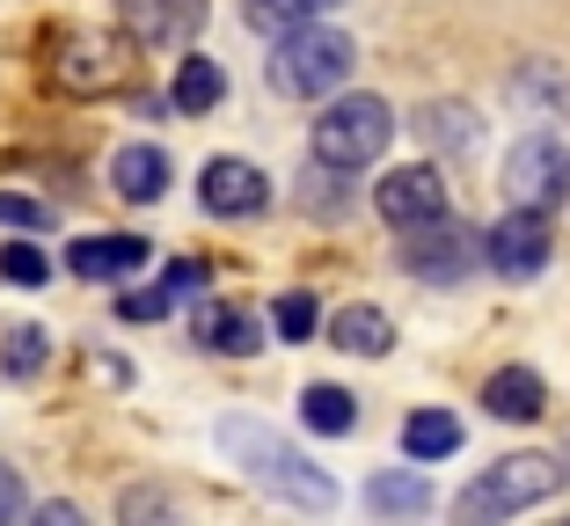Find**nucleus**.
I'll return each instance as SVG.
<instances>
[{
    "label": "nucleus",
    "instance_id": "obj_18",
    "mask_svg": "<svg viewBox=\"0 0 570 526\" xmlns=\"http://www.w3.org/2000/svg\"><path fill=\"white\" fill-rule=\"evenodd\" d=\"M330 8H344V0H242V22L264 30V37H293L307 22H322Z\"/></svg>",
    "mask_w": 570,
    "mask_h": 526
},
{
    "label": "nucleus",
    "instance_id": "obj_21",
    "mask_svg": "<svg viewBox=\"0 0 570 526\" xmlns=\"http://www.w3.org/2000/svg\"><path fill=\"white\" fill-rule=\"evenodd\" d=\"M301 417H307V431H322V439H344V431L358 425V403L344 388H330V380H315V388L301 395Z\"/></svg>",
    "mask_w": 570,
    "mask_h": 526
},
{
    "label": "nucleus",
    "instance_id": "obj_15",
    "mask_svg": "<svg viewBox=\"0 0 570 526\" xmlns=\"http://www.w3.org/2000/svg\"><path fill=\"white\" fill-rule=\"evenodd\" d=\"M110 176H118V198H132V205H154V198L168 190V153H161V147H118Z\"/></svg>",
    "mask_w": 570,
    "mask_h": 526
},
{
    "label": "nucleus",
    "instance_id": "obj_16",
    "mask_svg": "<svg viewBox=\"0 0 570 526\" xmlns=\"http://www.w3.org/2000/svg\"><path fill=\"white\" fill-rule=\"evenodd\" d=\"M330 337H336V351H352V358L395 351V322H387L381 307H344V315L330 322Z\"/></svg>",
    "mask_w": 570,
    "mask_h": 526
},
{
    "label": "nucleus",
    "instance_id": "obj_27",
    "mask_svg": "<svg viewBox=\"0 0 570 526\" xmlns=\"http://www.w3.org/2000/svg\"><path fill=\"white\" fill-rule=\"evenodd\" d=\"M30 519V490H22V468L0 460V526H22Z\"/></svg>",
    "mask_w": 570,
    "mask_h": 526
},
{
    "label": "nucleus",
    "instance_id": "obj_7",
    "mask_svg": "<svg viewBox=\"0 0 570 526\" xmlns=\"http://www.w3.org/2000/svg\"><path fill=\"white\" fill-rule=\"evenodd\" d=\"M475 264H490L483 235L461 227V220H424V227H410V235H403V271H417L424 286H461Z\"/></svg>",
    "mask_w": 570,
    "mask_h": 526
},
{
    "label": "nucleus",
    "instance_id": "obj_24",
    "mask_svg": "<svg viewBox=\"0 0 570 526\" xmlns=\"http://www.w3.org/2000/svg\"><path fill=\"white\" fill-rule=\"evenodd\" d=\"M45 329H16V337H8V351H0V374L8 380H37L45 374Z\"/></svg>",
    "mask_w": 570,
    "mask_h": 526
},
{
    "label": "nucleus",
    "instance_id": "obj_4",
    "mask_svg": "<svg viewBox=\"0 0 570 526\" xmlns=\"http://www.w3.org/2000/svg\"><path fill=\"white\" fill-rule=\"evenodd\" d=\"M352 67H358V44H352V37L307 22V30L278 37V51H271L264 73H271V88H278V96L307 102V96H330V88H344V81H352Z\"/></svg>",
    "mask_w": 570,
    "mask_h": 526
},
{
    "label": "nucleus",
    "instance_id": "obj_31",
    "mask_svg": "<svg viewBox=\"0 0 570 526\" xmlns=\"http://www.w3.org/2000/svg\"><path fill=\"white\" fill-rule=\"evenodd\" d=\"M30 526H88V519L67 505V497H51V505H37V519H30Z\"/></svg>",
    "mask_w": 570,
    "mask_h": 526
},
{
    "label": "nucleus",
    "instance_id": "obj_19",
    "mask_svg": "<svg viewBox=\"0 0 570 526\" xmlns=\"http://www.w3.org/2000/svg\"><path fill=\"white\" fill-rule=\"evenodd\" d=\"M219 96H227V73H219L213 59H198V51H190L184 67H176V88H168V102H176L184 118H205V110H219Z\"/></svg>",
    "mask_w": 570,
    "mask_h": 526
},
{
    "label": "nucleus",
    "instance_id": "obj_25",
    "mask_svg": "<svg viewBox=\"0 0 570 526\" xmlns=\"http://www.w3.org/2000/svg\"><path fill=\"white\" fill-rule=\"evenodd\" d=\"M0 278H8V286H45V256H37L30 241H8V249H0Z\"/></svg>",
    "mask_w": 570,
    "mask_h": 526
},
{
    "label": "nucleus",
    "instance_id": "obj_5",
    "mask_svg": "<svg viewBox=\"0 0 570 526\" xmlns=\"http://www.w3.org/2000/svg\"><path fill=\"white\" fill-rule=\"evenodd\" d=\"M387 139H395V110L381 96H336L315 118V161L322 169H366L387 153Z\"/></svg>",
    "mask_w": 570,
    "mask_h": 526
},
{
    "label": "nucleus",
    "instance_id": "obj_8",
    "mask_svg": "<svg viewBox=\"0 0 570 526\" xmlns=\"http://www.w3.org/2000/svg\"><path fill=\"white\" fill-rule=\"evenodd\" d=\"M373 212H381L387 227H424V220H446V176L432 169V161H410V169H387L381 190H373Z\"/></svg>",
    "mask_w": 570,
    "mask_h": 526
},
{
    "label": "nucleus",
    "instance_id": "obj_30",
    "mask_svg": "<svg viewBox=\"0 0 570 526\" xmlns=\"http://www.w3.org/2000/svg\"><path fill=\"white\" fill-rule=\"evenodd\" d=\"M161 286H168V292H198V286H205V264H168Z\"/></svg>",
    "mask_w": 570,
    "mask_h": 526
},
{
    "label": "nucleus",
    "instance_id": "obj_28",
    "mask_svg": "<svg viewBox=\"0 0 570 526\" xmlns=\"http://www.w3.org/2000/svg\"><path fill=\"white\" fill-rule=\"evenodd\" d=\"M125 526H176V512H168L161 505V497H154V490H125Z\"/></svg>",
    "mask_w": 570,
    "mask_h": 526
},
{
    "label": "nucleus",
    "instance_id": "obj_10",
    "mask_svg": "<svg viewBox=\"0 0 570 526\" xmlns=\"http://www.w3.org/2000/svg\"><path fill=\"white\" fill-rule=\"evenodd\" d=\"M483 256H490L498 278H534L541 264H549V220H541V212H504L483 235Z\"/></svg>",
    "mask_w": 570,
    "mask_h": 526
},
{
    "label": "nucleus",
    "instance_id": "obj_22",
    "mask_svg": "<svg viewBox=\"0 0 570 526\" xmlns=\"http://www.w3.org/2000/svg\"><path fill=\"white\" fill-rule=\"evenodd\" d=\"M417 132L446 153H469L475 147V110L469 102H432V110H417Z\"/></svg>",
    "mask_w": 570,
    "mask_h": 526
},
{
    "label": "nucleus",
    "instance_id": "obj_11",
    "mask_svg": "<svg viewBox=\"0 0 570 526\" xmlns=\"http://www.w3.org/2000/svg\"><path fill=\"white\" fill-rule=\"evenodd\" d=\"M132 44H190L205 30V0H118Z\"/></svg>",
    "mask_w": 570,
    "mask_h": 526
},
{
    "label": "nucleus",
    "instance_id": "obj_32",
    "mask_svg": "<svg viewBox=\"0 0 570 526\" xmlns=\"http://www.w3.org/2000/svg\"><path fill=\"white\" fill-rule=\"evenodd\" d=\"M556 526H570V519H556Z\"/></svg>",
    "mask_w": 570,
    "mask_h": 526
},
{
    "label": "nucleus",
    "instance_id": "obj_1",
    "mask_svg": "<svg viewBox=\"0 0 570 526\" xmlns=\"http://www.w3.org/2000/svg\"><path fill=\"white\" fill-rule=\"evenodd\" d=\"M219 454L235 460L249 483H264L271 497H285L293 512H330L336 505V483L322 476L301 446H285L271 425H256V417H219Z\"/></svg>",
    "mask_w": 570,
    "mask_h": 526
},
{
    "label": "nucleus",
    "instance_id": "obj_3",
    "mask_svg": "<svg viewBox=\"0 0 570 526\" xmlns=\"http://www.w3.org/2000/svg\"><path fill=\"white\" fill-rule=\"evenodd\" d=\"M556 490H563V468H556L549 454H504L453 497V526H504L512 512L541 505V497H556Z\"/></svg>",
    "mask_w": 570,
    "mask_h": 526
},
{
    "label": "nucleus",
    "instance_id": "obj_2",
    "mask_svg": "<svg viewBox=\"0 0 570 526\" xmlns=\"http://www.w3.org/2000/svg\"><path fill=\"white\" fill-rule=\"evenodd\" d=\"M37 73H45V88L88 102V96H118V88L139 73V59H132V44L110 37V30L59 22V30H45V44H37Z\"/></svg>",
    "mask_w": 570,
    "mask_h": 526
},
{
    "label": "nucleus",
    "instance_id": "obj_6",
    "mask_svg": "<svg viewBox=\"0 0 570 526\" xmlns=\"http://www.w3.org/2000/svg\"><path fill=\"white\" fill-rule=\"evenodd\" d=\"M504 198H512V212H549V205L570 198V147L549 132H527L512 139V153H504Z\"/></svg>",
    "mask_w": 570,
    "mask_h": 526
},
{
    "label": "nucleus",
    "instance_id": "obj_13",
    "mask_svg": "<svg viewBox=\"0 0 570 526\" xmlns=\"http://www.w3.org/2000/svg\"><path fill=\"white\" fill-rule=\"evenodd\" d=\"M190 329H198V344L219 351V358H256V344H264V322H256L249 307H227V300H205L198 315H190Z\"/></svg>",
    "mask_w": 570,
    "mask_h": 526
},
{
    "label": "nucleus",
    "instance_id": "obj_23",
    "mask_svg": "<svg viewBox=\"0 0 570 526\" xmlns=\"http://www.w3.org/2000/svg\"><path fill=\"white\" fill-rule=\"evenodd\" d=\"M271 329H278L285 344H307L322 329V307H315V292H285L278 307H271Z\"/></svg>",
    "mask_w": 570,
    "mask_h": 526
},
{
    "label": "nucleus",
    "instance_id": "obj_20",
    "mask_svg": "<svg viewBox=\"0 0 570 526\" xmlns=\"http://www.w3.org/2000/svg\"><path fill=\"white\" fill-rule=\"evenodd\" d=\"M403 454L410 460H446V454H461V417L453 409H417L403 425Z\"/></svg>",
    "mask_w": 570,
    "mask_h": 526
},
{
    "label": "nucleus",
    "instance_id": "obj_9",
    "mask_svg": "<svg viewBox=\"0 0 570 526\" xmlns=\"http://www.w3.org/2000/svg\"><path fill=\"white\" fill-rule=\"evenodd\" d=\"M198 198H205V212H219V220H249V212H264V205H271V183H264V169H256V161L219 153V161H205Z\"/></svg>",
    "mask_w": 570,
    "mask_h": 526
},
{
    "label": "nucleus",
    "instance_id": "obj_14",
    "mask_svg": "<svg viewBox=\"0 0 570 526\" xmlns=\"http://www.w3.org/2000/svg\"><path fill=\"white\" fill-rule=\"evenodd\" d=\"M147 264V235H102V241H73L67 249V271L73 278H118Z\"/></svg>",
    "mask_w": 570,
    "mask_h": 526
},
{
    "label": "nucleus",
    "instance_id": "obj_17",
    "mask_svg": "<svg viewBox=\"0 0 570 526\" xmlns=\"http://www.w3.org/2000/svg\"><path fill=\"white\" fill-rule=\"evenodd\" d=\"M366 505L381 512V519H417V512L432 505V483H424L417 468H387V476L366 483Z\"/></svg>",
    "mask_w": 570,
    "mask_h": 526
},
{
    "label": "nucleus",
    "instance_id": "obj_12",
    "mask_svg": "<svg viewBox=\"0 0 570 526\" xmlns=\"http://www.w3.org/2000/svg\"><path fill=\"white\" fill-rule=\"evenodd\" d=\"M483 409L498 425H534L541 409H549V388H541L534 366H498V374L483 380Z\"/></svg>",
    "mask_w": 570,
    "mask_h": 526
},
{
    "label": "nucleus",
    "instance_id": "obj_26",
    "mask_svg": "<svg viewBox=\"0 0 570 526\" xmlns=\"http://www.w3.org/2000/svg\"><path fill=\"white\" fill-rule=\"evenodd\" d=\"M0 227H30V235H45V227H51V205L22 198V190H0Z\"/></svg>",
    "mask_w": 570,
    "mask_h": 526
},
{
    "label": "nucleus",
    "instance_id": "obj_29",
    "mask_svg": "<svg viewBox=\"0 0 570 526\" xmlns=\"http://www.w3.org/2000/svg\"><path fill=\"white\" fill-rule=\"evenodd\" d=\"M168 300H176L168 286H147V292H125V300H118V315H125V322H161V315H168Z\"/></svg>",
    "mask_w": 570,
    "mask_h": 526
}]
</instances>
